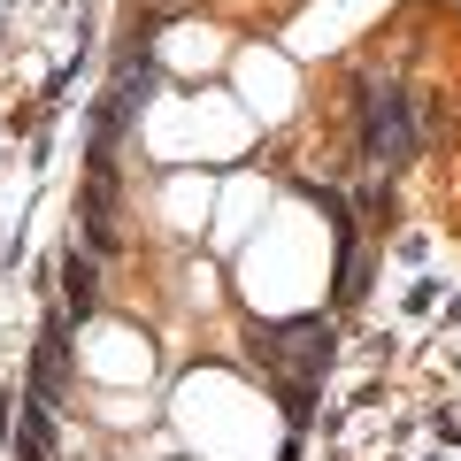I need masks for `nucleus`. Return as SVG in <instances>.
Here are the masks:
<instances>
[{"instance_id":"obj_7","label":"nucleus","mask_w":461,"mask_h":461,"mask_svg":"<svg viewBox=\"0 0 461 461\" xmlns=\"http://www.w3.org/2000/svg\"><path fill=\"white\" fill-rule=\"evenodd\" d=\"M208 177H193V169H177V177H169V215H177V223L185 230H193V223H208Z\"/></svg>"},{"instance_id":"obj_4","label":"nucleus","mask_w":461,"mask_h":461,"mask_svg":"<svg viewBox=\"0 0 461 461\" xmlns=\"http://www.w3.org/2000/svg\"><path fill=\"white\" fill-rule=\"evenodd\" d=\"M215 47H223V39H215L208 23H177V32H169V47L154 54V62H162V69H208Z\"/></svg>"},{"instance_id":"obj_6","label":"nucleus","mask_w":461,"mask_h":461,"mask_svg":"<svg viewBox=\"0 0 461 461\" xmlns=\"http://www.w3.org/2000/svg\"><path fill=\"white\" fill-rule=\"evenodd\" d=\"M100 254H77L69 247V262H62V300H69V315H85L93 323V308H100Z\"/></svg>"},{"instance_id":"obj_2","label":"nucleus","mask_w":461,"mask_h":461,"mask_svg":"<svg viewBox=\"0 0 461 461\" xmlns=\"http://www.w3.org/2000/svg\"><path fill=\"white\" fill-rule=\"evenodd\" d=\"M85 369H93V377H108V384H123V377H147L154 354H147V339H139V330L93 323V354H85Z\"/></svg>"},{"instance_id":"obj_5","label":"nucleus","mask_w":461,"mask_h":461,"mask_svg":"<svg viewBox=\"0 0 461 461\" xmlns=\"http://www.w3.org/2000/svg\"><path fill=\"white\" fill-rule=\"evenodd\" d=\"M262 200H269V185H262V177H239V185H230L223 215H215V247H239V239H247V215L262 208Z\"/></svg>"},{"instance_id":"obj_3","label":"nucleus","mask_w":461,"mask_h":461,"mask_svg":"<svg viewBox=\"0 0 461 461\" xmlns=\"http://www.w3.org/2000/svg\"><path fill=\"white\" fill-rule=\"evenodd\" d=\"M239 93L254 100V115H285V100H293V62L269 47H247L239 54Z\"/></svg>"},{"instance_id":"obj_1","label":"nucleus","mask_w":461,"mask_h":461,"mask_svg":"<svg viewBox=\"0 0 461 461\" xmlns=\"http://www.w3.org/2000/svg\"><path fill=\"white\" fill-rule=\"evenodd\" d=\"M362 154H369V169H408L415 162V108L400 93L362 85Z\"/></svg>"}]
</instances>
